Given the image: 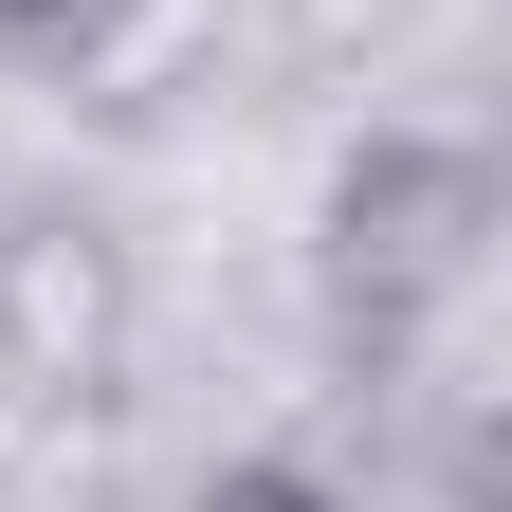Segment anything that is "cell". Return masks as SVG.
<instances>
[{
  "mask_svg": "<svg viewBox=\"0 0 512 512\" xmlns=\"http://www.w3.org/2000/svg\"><path fill=\"white\" fill-rule=\"evenodd\" d=\"M476 147H366L348 183H330V256H348V293L366 311H403V293H439L476 256Z\"/></svg>",
  "mask_w": 512,
  "mask_h": 512,
  "instance_id": "6da1fadb",
  "label": "cell"
},
{
  "mask_svg": "<svg viewBox=\"0 0 512 512\" xmlns=\"http://www.w3.org/2000/svg\"><path fill=\"white\" fill-rule=\"evenodd\" d=\"M0 330H19L37 384H110L128 366V256L92 220H19L0 238Z\"/></svg>",
  "mask_w": 512,
  "mask_h": 512,
  "instance_id": "7a4b0ae2",
  "label": "cell"
},
{
  "mask_svg": "<svg viewBox=\"0 0 512 512\" xmlns=\"http://www.w3.org/2000/svg\"><path fill=\"white\" fill-rule=\"evenodd\" d=\"M183 512H330V476H293V458H238V476H202Z\"/></svg>",
  "mask_w": 512,
  "mask_h": 512,
  "instance_id": "3957f363",
  "label": "cell"
},
{
  "mask_svg": "<svg viewBox=\"0 0 512 512\" xmlns=\"http://www.w3.org/2000/svg\"><path fill=\"white\" fill-rule=\"evenodd\" d=\"M0 19H74V0H0Z\"/></svg>",
  "mask_w": 512,
  "mask_h": 512,
  "instance_id": "277c9868",
  "label": "cell"
}]
</instances>
